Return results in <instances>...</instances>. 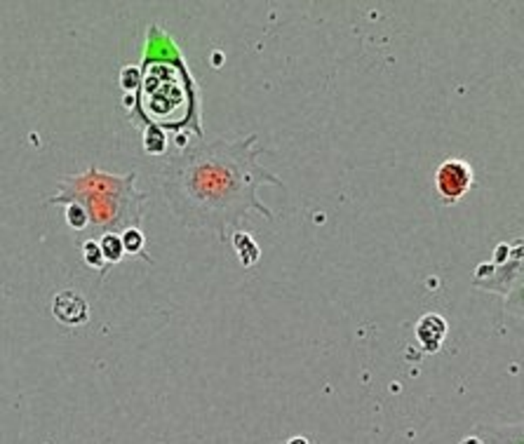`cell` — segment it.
<instances>
[{
  "label": "cell",
  "instance_id": "obj_11",
  "mask_svg": "<svg viewBox=\"0 0 524 444\" xmlns=\"http://www.w3.org/2000/svg\"><path fill=\"white\" fill-rule=\"evenodd\" d=\"M83 259H85V264L87 266H92V268H97L104 275L106 273V264L108 261L104 259V252H101V245H99V240H85L83 243Z\"/></svg>",
  "mask_w": 524,
  "mask_h": 444
},
{
  "label": "cell",
  "instance_id": "obj_16",
  "mask_svg": "<svg viewBox=\"0 0 524 444\" xmlns=\"http://www.w3.org/2000/svg\"><path fill=\"white\" fill-rule=\"evenodd\" d=\"M285 444H311V442H308L306 437H301V435H294V437H290V440H287Z\"/></svg>",
  "mask_w": 524,
  "mask_h": 444
},
{
  "label": "cell",
  "instance_id": "obj_9",
  "mask_svg": "<svg viewBox=\"0 0 524 444\" xmlns=\"http://www.w3.org/2000/svg\"><path fill=\"white\" fill-rule=\"evenodd\" d=\"M143 148L150 155H165L167 151V134L165 129L158 125H148L146 134H143Z\"/></svg>",
  "mask_w": 524,
  "mask_h": 444
},
{
  "label": "cell",
  "instance_id": "obj_5",
  "mask_svg": "<svg viewBox=\"0 0 524 444\" xmlns=\"http://www.w3.org/2000/svg\"><path fill=\"white\" fill-rule=\"evenodd\" d=\"M447 329L449 327L442 315H437V313H423L414 327V334L418 345L425 352H437L442 348L444 338H447Z\"/></svg>",
  "mask_w": 524,
  "mask_h": 444
},
{
  "label": "cell",
  "instance_id": "obj_4",
  "mask_svg": "<svg viewBox=\"0 0 524 444\" xmlns=\"http://www.w3.org/2000/svg\"><path fill=\"white\" fill-rule=\"evenodd\" d=\"M435 188L447 205H454L473 188V169L466 160H444L435 169Z\"/></svg>",
  "mask_w": 524,
  "mask_h": 444
},
{
  "label": "cell",
  "instance_id": "obj_3",
  "mask_svg": "<svg viewBox=\"0 0 524 444\" xmlns=\"http://www.w3.org/2000/svg\"><path fill=\"white\" fill-rule=\"evenodd\" d=\"M141 108L158 127H179L195 110V92L188 87V73L165 59L153 62L141 80Z\"/></svg>",
  "mask_w": 524,
  "mask_h": 444
},
{
  "label": "cell",
  "instance_id": "obj_6",
  "mask_svg": "<svg viewBox=\"0 0 524 444\" xmlns=\"http://www.w3.org/2000/svg\"><path fill=\"white\" fill-rule=\"evenodd\" d=\"M52 313H55V317L59 322L64 324H83L85 320L90 315V308H87V301L80 296V294L76 292H59L55 296V301H52Z\"/></svg>",
  "mask_w": 524,
  "mask_h": 444
},
{
  "label": "cell",
  "instance_id": "obj_7",
  "mask_svg": "<svg viewBox=\"0 0 524 444\" xmlns=\"http://www.w3.org/2000/svg\"><path fill=\"white\" fill-rule=\"evenodd\" d=\"M482 444H524V423L510 426H475V433Z\"/></svg>",
  "mask_w": 524,
  "mask_h": 444
},
{
  "label": "cell",
  "instance_id": "obj_14",
  "mask_svg": "<svg viewBox=\"0 0 524 444\" xmlns=\"http://www.w3.org/2000/svg\"><path fill=\"white\" fill-rule=\"evenodd\" d=\"M141 80H143V76L139 73V69H136V66H122V71H120V85H122V89L139 87Z\"/></svg>",
  "mask_w": 524,
  "mask_h": 444
},
{
  "label": "cell",
  "instance_id": "obj_10",
  "mask_svg": "<svg viewBox=\"0 0 524 444\" xmlns=\"http://www.w3.org/2000/svg\"><path fill=\"white\" fill-rule=\"evenodd\" d=\"M122 245H125V252L132 254V257L148 259L146 257V235L141 233V228H127V231L122 233Z\"/></svg>",
  "mask_w": 524,
  "mask_h": 444
},
{
  "label": "cell",
  "instance_id": "obj_1",
  "mask_svg": "<svg viewBox=\"0 0 524 444\" xmlns=\"http://www.w3.org/2000/svg\"><path fill=\"white\" fill-rule=\"evenodd\" d=\"M268 153L257 134L226 141L186 143L167 155L155 179L167 207L186 228H205L221 240H231L250 212L273 219V212L257 198L261 186L285 188L283 179L259 162Z\"/></svg>",
  "mask_w": 524,
  "mask_h": 444
},
{
  "label": "cell",
  "instance_id": "obj_2",
  "mask_svg": "<svg viewBox=\"0 0 524 444\" xmlns=\"http://www.w3.org/2000/svg\"><path fill=\"white\" fill-rule=\"evenodd\" d=\"M134 179L136 172L118 176L92 167L83 174L64 176L59 193L52 195L48 205H83L90 214L92 240L108 233L122 235L127 228H139L143 219L146 195L136 191Z\"/></svg>",
  "mask_w": 524,
  "mask_h": 444
},
{
  "label": "cell",
  "instance_id": "obj_15",
  "mask_svg": "<svg viewBox=\"0 0 524 444\" xmlns=\"http://www.w3.org/2000/svg\"><path fill=\"white\" fill-rule=\"evenodd\" d=\"M458 444H482V440L477 435H468V437H463V440L458 442Z\"/></svg>",
  "mask_w": 524,
  "mask_h": 444
},
{
  "label": "cell",
  "instance_id": "obj_12",
  "mask_svg": "<svg viewBox=\"0 0 524 444\" xmlns=\"http://www.w3.org/2000/svg\"><path fill=\"white\" fill-rule=\"evenodd\" d=\"M233 243L242 259V266H252L259 259V247L254 245V240L247 233H233Z\"/></svg>",
  "mask_w": 524,
  "mask_h": 444
},
{
  "label": "cell",
  "instance_id": "obj_8",
  "mask_svg": "<svg viewBox=\"0 0 524 444\" xmlns=\"http://www.w3.org/2000/svg\"><path fill=\"white\" fill-rule=\"evenodd\" d=\"M99 245H101L104 259H106L108 264H118V261H120L127 254L125 252V245H122V235H118V233L101 235Z\"/></svg>",
  "mask_w": 524,
  "mask_h": 444
},
{
  "label": "cell",
  "instance_id": "obj_13",
  "mask_svg": "<svg viewBox=\"0 0 524 444\" xmlns=\"http://www.w3.org/2000/svg\"><path fill=\"white\" fill-rule=\"evenodd\" d=\"M66 224L73 228V231H85V228H90L87 210H85L83 205H78V202H71V205H66Z\"/></svg>",
  "mask_w": 524,
  "mask_h": 444
}]
</instances>
